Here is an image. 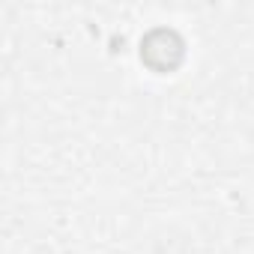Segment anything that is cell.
Returning a JSON list of instances; mask_svg holds the SVG:
<instances>
[{
  "mask_svg": "<svg viewBox=\"0 0 254 254\" xmlns=\"http://www.w3.org/2000/svg\"><path fill=\"white\" fill-rule=\"evenodd\" d=\"M186 57V42L171 27H156L141 39V60L153 72H174Z\"/></svg>",
  "mask_w": 254,
  "mask_h": 254,
  "instance_id": "cell-1",
  "label": "cell"
}]
</instances>
